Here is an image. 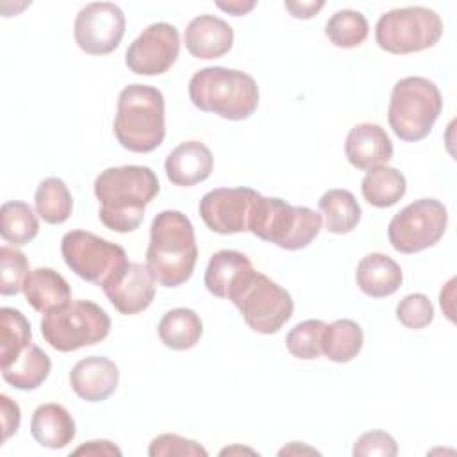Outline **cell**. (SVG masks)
Listing matches in <instances>:
<instances>
[{
  "label": "cell",
  "mask_w": 457,
  "mask_h": 457,
  "mask_svg": "<svg viewBox=\"0 0 457 457\" xmlns=\"http://www.w3.org/2000/svg\"><path fill=\"white\" fill-rule=\"evenodd\" d=\"M100 221L120 234L139 228L146 205L159 193V179L148 166H112L95 179Z\"/></svg>",
  "instance_id": "1"
},
{
  "label": "cell",
  "mask_w": 457,
  "mask_h": 457,
  "mask_svg": "<svg viewBox=\"0 0 457 457\" xmlns=\"http://www.w3.org/2000/svg\"><path fill=\"white\" fill-rule=\"evenodd\" d=\"M146 268L164 287H177L193 275L198 248L191 220L180 211H162L150 225Z\"/></svg>",
  "instance_id": "2"
},
{
  "label": "cell",
  "mask_w": 457,
  "mask_h": 457,
  "mask_svg": "<svg viewBox=\"0 0 457 457\" xmlns=\"http://www.w3.org/2000/svg\"><path fill=\"white\" fill-rule=\"evenodd\" d=\"M189 98L204 112H214L230 121L250 118L259 105V87L245 71L207 66L193 73Z\"/></svg>",
  "instance_id": "3"
},
{
  "label": "cell",
  "mask_w": 457,
  "mask_h": 457,
  "mask_svg": "<svg viewBox=\"0 0 457 457\" xmlns=\"http://www.w3.org/2000/svg\"><path fill=\"white\" fill-rule=\"evenodd\" d=\"M118 143L134 154L154 152L166 136L164 96L146 84H130L118 96L112 123Z\"/></svg>",
  "instance_id": "4"
},
{
  "label": "cell",
  "mask_w": 457,
  "mask_h": 457,
  "mask_svg": "<svg viewBox=\"0 0 457 457\" xmlns=\"http://www.w3.org/2000/svg\"><path fill=\"white\" fill-rule=\"evenodd\" d=\"M321 225V214L309 207L259 195L250 214L248 232L278 248L302 250L316 239Z\"/></svg>",
  "instance_id": "5"
},
{
  "label": "cell",
  "mask_w": 457,
  "mask_h": 457,
  "mask_svg": "<svg viewBox=\"0 0 457 457\" xmlns=\"http://www.w3.org/2000/svg\"><path fill=\"white\" fill-rule=\"evenodd\" d=\"M443 109V96L437 86L425 77L400 79L391 91L387 120L402 141L425 139Z\"/></svg>",
  "instance_id": "6"
},
{
  "label": "cell",
  "mask_w": 457,
  "mask_h": 457,
  "mask_svg": "<svg viewBox=\"0 0 457 457\" xmlns=\"http://www.w3.org/2000/svg\"><path fill=\"white\" fill-rule=\"evenodd\" d=\"M227 298L239 309L245 323L259 334L278 332L295 309L291 295L253 268L239 278Z\"/></svg>",
  "instance_id": "7"
},
{
  "label": "cell",
  "mask_w": 457,
  "mask_h": 457,
  "mask_svg": "<svg viewBox=\"0 0 457 457\" xmlns=\"http://www.w3.org/2000/svg\"><path fill=\"white\" fill-rule=\"evenodd\" d=\"M111 332L109 314L89 300H73L41 320L45 341L57 352H75L104 341Z\"/></svg>",
  "instance_id": "8"
},
{
  "label": "cell",
  "mask_w": 457,
  "mask_h": 457,
  "mask_svg": "<svg viewBox=\"0 0 457 457\" xmlns=\"http://www.w3.org/2000/svg\"><path fill=\"white\" fill-rule=\"evenodd\" d=\"M443 36V21L434 9L414 5L382 14L375 25L377 45L389 54L432 48Z\"/></svg>",
  "instance_id": "9"
},
{
  "label": "cell",
  "mask_w": 457,
  "mask_h": 457,
  "mask_svg": "<svg viewBox=\"0 0 457 457\" xmlns=\"http://www.w3.org/2000/svg\"><path fill=\"white\" fill-rule=\"evenodd\" d=\"M446 223L448 212L439 200L420 198L391 218L387 237L396 252L418 253L439 243Z\"/></svg>",
  "instance_id": "10"
},
{
  "label": "cell",
  "mask_w": 457,
  "mask_h": 457,
  "mask_svg": "<svg viewBox=\"0 0 457 457\" xmlns=\"http://www.w3.org/2000/svg\"><path fill=\"white\" fill-rule=\"evenodd\" d=\"M61 253L66 266L82 280L102 284L112 271L123 266L127 252L93 232L70 230L61 239Z\"/></svg>",
  "instance_id": "11"
},
{
  "label": "cell",
  "mask_w": 457,
  "mask_h": 457,
  "mask_svg": "<svg viewBox=\"0 0 457 457\" xmlns=\"http://www.w3.org/2000/svg\"><path fill=\"white\" fill-rule=\"evenodd\" d=\"M125 34V14L112 2H91L84 5L73 23L77 46L89 55L114 52Z\"/></svg>",
  "instance_id": "12"
},
{
  "label": "cell",
  "mask_w": 457,
  "mask_h": 457,
  "mask_svg": "<svg viewBox=\"0 0 457 457\" xmlns=\"http://www.w3.org/2000/svg\"><path fill=\"white\" fill-rule=\"evenodd\" d=\"M180 52L179 30L166 21L148 25L127 48L125 64L137 75H162Z\"/></svg>",
  "instance_id": "13"
},
{
  "label": "cell",
  "mask_w": 457,
  "mask_h": 457,
  "mask_svg": "<svg viewBox=\"0 0 457 457\" xmlns=\"http://www.w3.org/2000/svg\"><path fill=\"white\" fill-rule=\"evenodd\" d=\"M261 193L252 187H216L200 200L198 212L216 234H237L248 230L250 214Z\"/></svg>",
  "instance_id": "14"
},
{
  "label": "cell",
  "mask_w": 457,
  "mask_h": 457,
  "mask_svg": "<svg viewBox=\"0 0 457 457\" xmlns=\"http://www.w3.org/2000/svg\"><path fill=\"white\" fill-rule=\"evenodd\" d=\"M100 287L114 309L127 316L148 309L155 296V280L146 264L141 262H125Z\"/></svg>",
  "instance_id": "15"
},
{
  "label": "cell",
  "mask_w": 457,
  "mask_h": 457,
  "mask_svg": "<svg viewBox=\"0 0 457 457\" xmlns=\"http://www.w3.org/2000/svg\"><path fill=\"white\" fill-rule=\"evenodd\" d=\"M120 382V370L107 357L91 355L80 359L70 371V386L77 396L86 402H104Z\"/></svg>",
  "instance_id": "16"
},
{
  "label": "cell",
  "mask_w": 457,
  "mask_h": 457,
  "mask_svg": "<svg viewBox=\"0 0 457 457\" xmlns=\"http://www.w3.org/2000/svg\"><path fill=\"white\" fill-rule=\"evenodd\" d=\"M345 155L353 168L368 171L391 161L393 143L380 125L359 123L346 136Z\"/></svg>",
  "instance_id": "17"
},
{
  "label": "cell",
  "mask_w": 457,
  "mask_h": 457,
  "mask_svg": "<svg viewBox=\"0 0 457 457\" xmlns=\"http://www.w3.org/2000/svg\"><path fill=\"white\" fill-rule=\"evenodd\" d=\"M184 43L187 52L196 59H218L232 48L234 30L218 16L200 14L187 23Z\"/></svg>",
  "instance_id": "18"
},
{
  "label": "cell",
  "mask_w": 457,
  "mask_h": 457,
  "mask_svg": "<svg viewBox=\"0 0 457 457\" xmlns=\"http://www.w3.org/2000/svg\"><path fill=\"white\" fill-rule=\"evenodd\" d=\"M214 166L211 150L200 141H184L175 146L166 161L164 171L173 186L189 187L209 179Z\"/></svg>",
  "instance_id": "19"
},
{
  "label": "cell",
  "mask_w": 457,
  "mask_h": 457,
  "mask_svg": "<svg viewBox=\"0 0 457 457\" xmlns=\"http://www.w3.org/2000/svg\"><path fill=\"white\" fill-rule=\"evenodd\" d=\"M355 282L366 296L386 298L398 291L403 282V273L395 259L386 253L373 252L359 261Z\"/></svg>",
  "instance_id": "20"
},
{
  "label": "cell",
  "mask_w": 457,
  "mask_h": 457,
  "mask_svg": "<svg viewBox=\"0 0 457 457\" xmlns=\"http://www.w3.org/2000/svg\"><path fill=\"white\" fill-rule=\"evenodd\" d=\"M25 300L41 314L57 311L71 302V289L66 278L52 268L30 270L23 282Z\"/></svg>",
  "instance_id": "21"
},
{
  "label": "cell",
  "mask_w": 457,
  "mask_h": 457,
  "mask_svg": "<svg viewBox=\"0 0 457 457\" xmlns=\"http://www.w3.org/2000/svg\"><path fill=\"white\" fill-rule=\"evenodd\" d=\"M30 432L41 446L61 450L75 439L77 427L68 409L59 403H43L32 414Z\"/></svg>",
  "instance_id": "22"
},
{
  "label": "cell",
  "mask_w": 457,
  "mask_h": 457,
  "mask_svg": "<svg viewBox=\"0 0 457 457\" xmlns=\"http://www.w3.org/2000/svg\"><path fill=\"white\" fill-rule=\"evenodd\" d=\"M50 370V357L37 345L30 343L18 353V357L2 368V377L14 389L32 391L48 378Z\"/></svg>",
  "instance_id": "23"
},
{
  "label": "cell",
  "mask_w": 457,
  "mask_h": 457,
  "mask_svg": "<svg viewBox=\"0 0 457 457\" xmlns=\"http://www.w3.org/2000/svg\"><path fill=\"white\" fill-rule=\"evenodd\" d=\"M252 268V261L245 253L237 250H220L209 259L204 284L211 295L218 298H227L230 289Z\"/></svg>",
  "instance_id": "24"
},
{
  "label": "cell",
  "mask_w": 457,
  "mask_h": 457,
  "mask_svg": "<svg viewBox=\"0 0 457 457\" xmlns=\"http://www.w3.org/2000/svg\"><path fill=\"white\" fill-rule=\"evenodd\" d=\"M157 332L164 346L182 352L193 348L200 341L204 325L193 309L177 307L161 318Z\"/></svg>",
  "instance_id": "25"
},
{
  "label": "cell",
  "mask_w": 457,
  "mask_h": 457,
  "mask_svg": "<svg viewBox=\"0 0 457 457\" xmlns=\"http://www.w3.org/2000/svg\"><path fill=\"white\" fill-rule=\"evenodd\" d=\"M361 191L370 205L387 209L403 198L407 191V180L396 168L382 164L366 171L361 182Z\"/></svg>",
  "instance_id": "26"
},
{
  "label": "cell",
  "mask_w": 457,
  "mask_h": 457,
  "mask_svg": "<svg viewBox=\"0 0 457 457\" xmlns=\"http://www.w3.org/2000/svg\"><path fill=\"white\" fill-rule=\"evenodd\" d=\"M364 345V334L353 320H336L325 325L321 334V353L332 362H350L355 359Z\"/></svg>",
  "instance_id": "27"
},
{
  "label": "cell",
  "mask_w": 457,
  "mask_h": 457,
  "mask_svg": "<svg viewBox=\"0 0 457 457\" xmlns=\"http://www.w3.org/2000/svg\"><path fill=\"white\" fill-rule=\"evenodd\" d=\"M325 228L332 234H348L361 221V205L348 189H328L318 200Z\"/></svg>",
  "instance_id": "28"
},
{
  "label": "cell",
  "mask_w": 457,
  "mask_h": 457,
  "mask_svg": "<svg viewBox=\"0 0 457 457\" xmlns=\"http://www.w3.org/2000/svg\"><path fill=\"white\" fill-rule=\"evenodd\" d=\"M34 205L43 221L50 225H61L71 214L73 198L62 179L48 177L39 182L34 195Z\"/></svg>",
  "instance_id": "29"
},
{
  "label": "cell",
  "mask_w": 457,
  "mask_h": 457,
  "mask_svg": "<svg viewBox=\"0 0 457 457\" xmlns=\"http://www.w3.org/2000/svg\"><path fill=\"white\" fill-rule=\"evenodd\" d=\"M39 232V221L32 207L25 202H5L0 209V234L12 246L30 243Z\"/></svg>",
  "instance_id": "30"
},
{
  "label": "cell",
  "mask_w": 457,
  "mask_h": 457,
  "mask_svg": "<svg viewBox=\"0 0 457 457\" xmlns=\"http://www.w3.org/2000/svg\"><path fill=\"white\" fill-rule=\"evenodd\" d=\"M29 320L14 307L0 309V368L7 366L32 341Z\"/></svg>",
  "instance_id": "31"
},
{
  "label": "cell",
  "mask_w": 457,
  "mask_h": 457,
  "mask_svg": "<svg viewBox=\"0 0 457 457\" xmlns=\"http://www.w3.org/2000/svg\"><path fill=\"white\" fill-rule=\"evenodd\" d=\"M368 32L370 25L366 16L353 9L336 11L325 25L328 41L339 48H353L362 45L368 37Z\"/></svg>",
  "instance_id": "32"
},
{
  "label": "cell",
  "mask_w": 457,
  "mask_h": 457,
  "mask_svg": "<svg viewBox=\"0 0 457 457\" xmlns=\"http://www.w3.org/2000/svg\"><path fill=\"white\" fill-rule=\"evenodd\" d=\"M321 320H305L296 323L286 336L289 353L302 361H312L321 355V334L325 328Z\"/></svg>",
  "instance_id": "33"
},
{
  "label": "cell",
  "mask_w": 457,
  "mask_h": 457,
  "mask_svg": "<svg viewBox=\"0 0 457 457\" xmlns=\"http://www.w3.org/2000/svg\"><path fill=\"white\" fill-rule=\"evenodd\" d=\"M0 264H2L0 293L4 296L18 295L23 289V282L30 271L25 253L14 246L4 245L0 248Z\"/></svg>",
  "instance_id": "34"
},
{
  "label": "cell",
  "mask_w": 457,
  "mask_h": 457,
  "mask_svg": "<svg viewBox=\"0 0 457 457\" xmlns=\"http://www.w3.org/2000/svg\"><path fill=\"white\" fill-rule=\"evenodd\" d=\"M396 318L407 328H425L434 320L432 302L423 293H411L398 302Z\"/></svg>",
  "instance_id": "35"
},
{
  "label": "cell",
  "mask_w": 457,
  "mask_h": 457,
  "mask_svg": "<svg viewBox=\"0 0 457 457\" xmlns=\"http://www.w3.org/2000/svg\"><path fill=\"white\" fill-rule=\"evenodd\" d=\"M150 457H207V450L195 439H186L179 434H161L152 439L148 446Z\"/></svg>",
  "instance_id": "36"
},
{
  "label": "cell",
  "mask_w": 457,
  "mask_h": 457,
  "mask_svg": "<svg viewBox=\"0 0 457 457\" xmlns=\"http://www.w3.org/2000/svg\"><path fill=\"white\" fill-rule=\"evenodd\" d=\"M396 453H398V445L395 437L384 430H368L361 434L352 450L353 457H370V455L395 457Z\"/></svg>",
  "instance_id": "37"
},
{
  "label": "cell",
  "mask_w": 457,
  "mask_h": 457,
  "mask_svg": "<svg viewBox=\"0 0 457 457\" xmlns=\"http://www.w3.org/2000/svg\"><path fill=\"white\" fill-rule=\"evenodd\" d=\"M0 409H2V441L5 443L12 434L18 432L20 427V420H21V412H20V405L11 400L7 395H0Z\"/></svg>",
  "instance_id": "38"
},
{
  "label": "cell",
  "mask_w": 457,
  "mask_h": 457,
  "mask_svg": "<svg viewBox=\"0 0 457 457\" xmlns=\"http://www.w3.org/2000/svg\"><path fill=\"white\" fill-rule=\"evenodd\" d=\"M71 453L73 455H95V457H98V455H104V457L116 455V457H120L121 450L107 439H96V441H87V443L80 445Z\"/></svg>",
  "instance_id": "39"
},
{
  "label": "cell",
  "mask_w": 457,
  "mask_h": 457,
  "mask_svg": "<svg viewBox=\"0 0 457 457\" xmlns=\"http://www.w3.org/2000/svg\"><path fill=\"white\" fill-rule=\"evenodd\" d=\"M325 5L323 0H318V2H284V7L289 11V14L293 18H298V20H309L312 16H316L321 7Z\"/></svg>",
  "instance_id": "40"
},
{
  "label": "cell",
  "mask_w": 457,
  "mask_h": 457,
  "mask_svg": "<svg viewBox=\"0 0 457 457\" xmlns=\"http://www.w3.org/2000/svg\"><path fill=\"white\" fill-rule=\"evenodd\" d=\"M257 4L253 0L245 2V0H234V2H216V7H220L221 11L232 14V16H243L246 12H250Z\"/></svg>",
  "instance_id": "41"
},
{
  "label": "cell",
  "mask_w": 457,
  "mask_h": 457,
  "mask_svg": "<svg viewBox=\"0 0 457 457\" xmlns=\"http://www.w3.org/2000/svg\"><path fill=\"white\" fill-rule=\"evenodd\" d=\"M291 453H320L318 450H314V448H311V446H305V445H298V441H293V443H289L287 446H284L280 452H278V455H291Z\"/></svg>",
  "instance_id": "42"
},
{
  "label": "cell",
  "mask_w": 457,
  "mask_h": 457,
  "mask_svg": "<svg viewBox=\"0 0 457 457\" xmlns=\"http://www.w3.org/2000/svg\"><path fill=\"white\" fill-rule=\"evenodd\" d=\"M234 452H250V453H255L253 450H250V448H241V446H232V448H225V450H221V455H227V453H234Z\"/></svg>",
  "instance_id": "43"
}]
</instances>
